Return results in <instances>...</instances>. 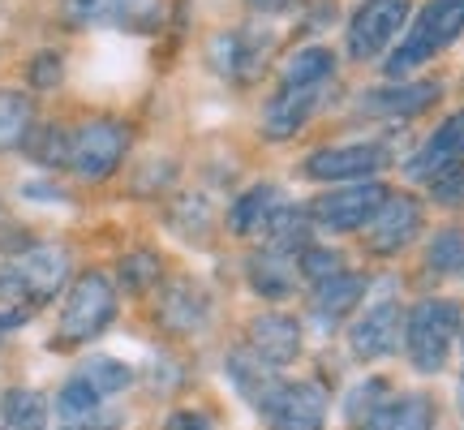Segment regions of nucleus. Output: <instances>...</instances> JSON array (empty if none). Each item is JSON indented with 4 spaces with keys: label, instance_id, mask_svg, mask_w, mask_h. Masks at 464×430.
Here are the masks:
<instances>
[{
    "label": "nucleus",
    "instance_id": "nucleus-37",
    "mask_svg": "<svg viewBox=\"0 0 464 430\" xmlns=\"http://www.w3.org/2000/svg\"><path fill=\"white\" fill-rule=\"evenodd\" d=\"M164 430H216V426H211V417L202 409H177V414H168Z\"/></svg>",
    "mask_w": 464,
    "mask_h": 430
},
{
    "label": "nucleus",
    "instance_id": "nucleus-26",
    "mask_svg": "<svg viewBox=\"0 0 464 430\" xmlns=\"http://www.w3.org/2000/svg\"><path fill=\"white\" fill-rule=\"evenodd\" d=\"M31 130H34V100L26 91L0 86V151L26 147Z\"/></svg>",
    "mask_w": 464,
    "mask_h": 430
},
{
    "label": "nucleus",
    "instance_id": "nucleus-22",
    "mask_svg": "<svg viewBox=\"0 0 464 430\" xmlns=\"http://www.w3.org/2000/svg\"><path fill=\"white\" fill-rule=\"evenodd\" d=\"M365 430H434V400L426 392H392Z\"/></svg>",
    "mask_w": 464,
    "mask_h": 430
},
{
    "label": "nucleus",
    "instance_id": "nucleus-38",
    "mask_svg": "<svg viewBox=\"0 0 464 430\" xmlns=\"http://www.w3.org/2000/svg\"><path fill=\"white\" fill-rule=\"evenodd\" d=\"M22 194H26V199H48V202H65V190H56V185H48V181H26V185H22Z\"/></svg>",
    "mask_w": 464,
    "mask_h": 430
},
{
    "label": "nucleus",
    "instance_id": "nucleus-13",
    "mask_svg": "<svg viewBox=\"0 0 464 430\" xmlns=\"http://www.w3.org/2000/svg\"><path fill=\"white\" fill-rule=\"evenodd\" d=\"M69 14L130 34H155L164 26V0H69Z\"/></svg>",
    "mask_w": 464,
    "mask_h": 430
},
{
    "label": "nucleus",
    "instance_id": "nucleus-18",
    "mask_svg": "<svg viewBox=\"0 0 464 430\" xmlns=\"http://www.w3.org/2000/svg\"><path fill=\"white\" fill-rule=\"evenodd\" d=\"M439 100V83H392L379 91H362L357 95V112L362 116H387V121H404V116L426 112Z\"/></svg>",
    "mask_w": 464,
    "mask_h": 430
},
{
    "label": "nucleus",
    "instance_id": "nucleus-30",
    "mask_svg": "<svg viewBox=\"0 0 464 430\" xmlns=\"http://www.w3.org/2000/svg\"><path fill=\"white\" fill-rule=\"evenodd\" d=\"M464 263V229H443L434 232L430 249H426V271L430 276H451Z\"/></svg>",
    "mask_w": 464,
    "mask_h": 430
},
{
    "label": "nucleus",
    "instance_id": "nucleus-17",
    "mask_svg": "<svg viewBox=\"0 0 464 430\" xmlns=\"http://www.w3.org/2000/svg\"><path fill=\"white\" fill-rule=\"evenodd\" d=\"M246 336H249V348H254L266 366H288L301 357V327L293 315H280V310L254 315Z\"/></svg>",
    "mask_w": 464,
    "mask_h": 430
},
{
    "label": "nucleus",
    "instance_id": "nucleus-39",
    "mask_svg": "<svg viewBox=\"0 0 464 430\" xmlns=\"http://www.w3.org/2000/svg\"><path fill=\"white\" fill-rule=\"evenodd\" d=\"M293 0H249V9L254 14H280V9H288Z\"/></svg>",
    "mask_w": 464,
    "mask_h": 430
},
{
    "label": "nucleus",
    "instance_id": "nucleus-1",
    "mask_svg": "<svg viewBox=\"0 0 464 430\" xmlns=\"http://www.w3.org/2000/svg\"><path fill=\"white\" fill-rule=\"evenodd\" d=\"M464 310L451 298H426L404 315V353L417 375H443L451 348L460 340Z\"/></svg>",
    "mask_w": 464,
    "mask_h": 430
},
{
    "label": "nucleus",
    "instance_id": "nucleus-3",
    "mask_svg": "<svg viewBox=\"0 0 464 430\" xmlns=\"http://www.w3.org/2000/svg\"><path fill=\"white\" fill-rule=\"evenodd\" d=\"M116 318V288L103 271H82L69 288L56 323V345H86Z\"/></svg>",
    "mask_w": 464,
    "mask_h": 430
},
{
    "label": "nucleus",
    "instance_id": "nucleus-2",
    "mask_svg": "<svg viewBox=\"0 0 464 430\" xmlns=\"http://www.w3.org/2000/svg\"><path fill=\"white\" fill-rule=\"evenodd\" d=\"M464 34V0H430L421 14L413 17V26L404 31L400 48L387 56V78L404 83L413 69H421L430 56H439L443 48H451Z\"/></svg>",
    "mask_w": 464,
    "mask_h": 430
},
{
    "label": "nucleus",
    "instance_id": "nucleus-19",
    "mask_svg": "<svg viewBox=\"0 0 464 430\" xmlns=\"http://www.w3.org/2000/svg\"><path fill=\"white\" fill-rule=\"evenodd\" d=\"M246 276H249V288H254L258 298H266V301L293 298V293H297V280H301L297 254H284V249H271V246L254 249L246 263Z\"/></svg>",
    "mask_w": 464,
    "mask_h": 430
},
{
    "label": "nucleus",
    "instance_id": "nucleus-14",
    "mask_svg": "<svg viewBox=\"0 0 464 430\" xmlns=\"http://www.w3.org/2000/svg\"><path fill=\"white\" fill-rule=\"evenodd\" d=\"M327 86H284L276 100H266L263 108V133L271 138V142H284V138H293V133L310 121V116L323 108V100H327Z\"/></svg>",
    "mask_w": 464,
    "mask_h": 430
},
{
    "label": "nucleus",
    "instance_id": "nucleus-34",
    "mask_svg": "<svg viewBox=\"0 0 464 430\" xmlns=\"http://www.w3.org/2000/svg\"><path fill=\"white\" fill-rule=\"evenodd\" d=\"M26 151H31L39 164H65L69 160V133L61 130V125H48V130H31V138H26Z\"/></svg>",
    "mask_w": 464,
    "mask_h": 430
},
{
    "label": "nucleus",
    "instance_id": "nucleus-41",
    "mask_svg": "<svg viewBox=\"0 0 464 430\" xmlns=\"http://www.w3.org/2000/svg\"><path fill=\"white\" fill-rule=\"evenodd\" d=\"M460 276H464V263H460Z\"/></svg>",
    "mask_w": 464,
    "mask_h": 430
},
{
    "label": "nucleus",
    "instance_id": "nucleus-31",
    "mask_svg": "<svg viewBox=\"0 0 464 430\" xmlns=\"http://www.w3.org/2000/svg\"><path fill=\"white\" fill-rule=\"evenodd\" d=\"M100 396H112V392H125L133 383V370L125 362H116V357H91V362L78 370Z\"/></svg>",
    "mask_w": 464,
    "mask_h": 430
},
{
    "label": "nucleus",
    "instance_id": "nucleus-15",
    "mask_svg": "<svg viewBox=\"0 0 464 430\" xmlns=\"http://www.w3.org/2000/svg\"><path fill=\"white\" fill-rule=\"evenodd\" d=\"M155 318L164 323L172 336H189V331L207 327L211 318V298L198 280H168L164 293H160V306H155Z\"/></svg>",
    "mask_w": 464,
    "mask_h": 430
},
{
    "label": "nucleus",
    "instance_id": "nucleus-9",
    "mask_svg": "<svg viewBox=\"0 0 464 430\" xmlns=\"http://www.w3.org/2000/svg\"><path fill=\"white\" fill-rule=\"evenodd\" d=\"M276 48V34L258 31V26H237V31H219L207 48V61L219 78H232V83H249L263 61Z\"/></svg>",
    "mask_w": 464,
    "mask_h": 430
},
{
    "label": "nucleus",
    "instance_id": "nucleus-24",
    "mask_svg": "<svg viewBox=\"0 0 464 430\" xmlns=\"http://www.w3.org/2000/svg\"><path fill=\"white\" fill-rule=\"evenodd\" d=\"M310 224H314V220H310V211H297L293 202H284L280 211L263 224V232H258V237H263V246H271V249L301 254L305 246H314V241H310Z\"/></svg>",
    "mask_w": 464,
    "mask_h": 430
},
{
    "label": "nucleus",
    "instance_id": "nucleus-28",
    "mask_svg": "<svg viewBox=\"0 0 464 430\" xmlns=\"http://www.w3.org/2000/svg\"><path fill=\"white\" fill-rule=\"evenodd\" d=\"M100 400L103 396L82 379V375H73V379L56 392V414H61V422H65V426L86 430L95 417H100Z\"/></svg>",
    "mask_w": 464,
    "mask_h": 430
},
{
    "label": "nucleus",
    "instance_id": "nucleus-33",
    "mask_svg": "<svg viewBox=\"0 0 464 430\" xmlns=\"http://www.w3.org/2000/svg\"><path fill=\"white\" fill-rule=\"evenodd\" d=\"M297 271L305 276V280L323 284V280H332V276H340V271H344V254H340V249H332V246H305L297 254Z\"/></svg>",
    "mask_w": 464,
    "mask_h": 430
},
{
    "label": "nucleus",
    "instance_id": "nucleus-36",
    "mask_svg": "<svg viewBox=\"0 0 464 430\" xmlns=\"http://www.w3.org/2000/svg\"><path fill=\"white\" fill-rule=\"evenodd\" d=\"M26 73H31V86H39V91H52V86H61V78H65V61H61L56 52H39Z\"/></svg>",
    "mask_w": 464,
    "mask_h": 430
},
{
    "label": "nucleus",
    "instance_id": "nucleus-21",
    "mask_svg": "<svg viewBox=\"0 0 464 430\" xmlns=\"http://www.w3.org/2000/svg\"><path fill=\"white\" fill-rule=\"evenodd\" d=\"M224 370H228V383L241 392V396L254 405V414H263V405L276 392H280V375H276V366H266L254 348H232L228 353V362H224Z\"/></svg>",
    "mask_w": 464,
    "mask_h": 430
},
{
    "label": "nucleus",
    "instance_id": "nucleus-29",
    "mask_svg": "<svg viewBox=\"0 0 464 430\" xmlns=\"http://www.w3.org/2000/svg\"><path fill=\"white\" fill-rule=\"evenodd\" d=\"M387 400H392V383L379 379V375H374V379H362L344 396V422L353 430H365L370 422H374V414H379L382 405H387Z\"/></svg>",
    "mask_w": 464,
    "mask_h": 430
},
{
    "label": "nucleus",
    "instance_id": "nucleus-5",
    "mask_svg": "<svg viewBox=\"0 0 464 430\" xmlns=\"http://www.w3.org/2000/svg\"><path fill=\"white\" fill-rule=\"evenodd\" d=\"M130 147V125L112 121V116H95L69 133V172H78L82 181H103L112 177L116 164L125 160Z\"/></svg>",
    "mask_w": 464,
    "mask_h": 430
},
{
    "label": "nucleus",
    "instance_id": "nucleus-27",
    "mask_svg": "<svg viewBox=\"0 0 464 430\" xmlns=\"http://www.w3.org/2000/svg\"><path fill=\"white\" fill-rule=\"evenodd\" d=\"M0 426L5 430H48V400L34 387H9L0 396Z\"/></svg>",
    "mask_w": 464,
    "mask_h": 430
},
{
    "label": "nucleus",
    "instance_id": "nucleus-25",
    "mask_svg": "<svg viewBox=\"0 0 464 430\" xmlns=\"http://www.w3.org/2000/svg\"><path fill=\"white\" fill-rule=\"evenodd\" d=\"M284 86H323L335 78V52L323 48V44H310V48H297L288 61L280 65Z\"/></svg>",
    "mask_w": 464,
    "mask_h": 430
},
{
    "label": "nucleus",
    "instance_id": "nucleus-40",
    "mask_svg": "<svg viewBox=\"0 0 464 430\" xmlns=\"http://www.w3.org/2000/svg\"><path fill=\"white\" fill-rule=\"evenodd\" d=\"M460 348H464V323H460Z\"/></svg>",
    "mask_w": 464,
    "mask_h": 430
},
{
    "label": "nucleus",
    "instance_id": "nucleus-20",
    "mask_svg": "<svg viewBox=\"0 0 464 430\" xmlns=\"http://www.w3.org/2000/svg\"><path fill=\"white\" fill-rule=\"evenodd\" d=\"M365 288H370V280H365L362 271H340V276H332V280L314 284V298H310V315H314V323L318 327L344 323V318L362 306Z\"/></svg>",
    "mask_w": 464,
    "mask_h": 430
},
{
    "label": "nucleus",
    "instance_id": "nucleus-11",
    "mask_svg": "<svg viewBox=\"0 0 464 430\" xmlns=\"http://www.w3.org/2000/svg\"><path fill=\"white\" fill-rule=\"evenodd\" d=\"M258 417L271 430H323V422H327V392L310 379L280 383V392L266 400Z\"/></svg>",
    "mask_w": 464,
    "mask_h": 430
},
{
    "label": "nucleus",
    "instance_id": "nucleus-7",
    "mask_svg": "<svg viewBox=\"0 0 464 430\" xmlns=\"http://www.w3.org/2000/svg\"><path fill=\"white\" fill-rule=\"evenodd\" d=\"M392 164V151L382 142H344V147H323L305 155V177L327 185H353V181H374V172Z\"/></svg>",
    "mask_w": 464,
    "mask_h": 430
},
{
    "label": "nucleus",
    "instance_id": "nucleus-35",
    "mask_svg": "<svg viewBox=\"0 0 464 430\" xmlns=\"http://www.w3.org/2000/svg\"><path fill=\"white\" fill-rule=\"evenodd\" d=\"M430 194H434V202H443V207H460L464 202V164L443 168L430 181Z\"/></svg>",
    "mask_w": 464,
    "mask_h": 430
},
{
    "label": "nucleus",
    "instance_id": "nucleus-4",
    "mask_svg": "<svg viewBox=\"0 0 464 430\" xmlns=\"http://www.w3.org/2000/svg\"><path fill=\"white\" fill-rule=\"evenodd\" d=\"M69 280V254L61 246H31L0 271V298L22 306H44Z\"/></svg>",
    "mask_w": 464,
    "mask_h": 430
},
{
    "label": "nucleus",
    "instance_id": "nucleus-6",
    "mask_svg": "<svg viewBox=\"0 0 464 430\" xmlns=\"http://www.w3.org/2000/svg\"><path fill=\"white\" fill-rule=\"evenodd\" d=\"M387 185L382 181H353V185H335L327 194H318L305 211L314 224L332 232H357V229H370V220L379 215V207L387 202Z\"/></svg>",
    "mask_w": 464,
    "mask_h": 430
},
{
    "label": "nucleus",
    "instance_id": "nucleus-10",
    "mask_svg": "<svg viewBox=\"0 0 464 430\" xmlns=\"http://www.w3.org/2000/svg\"><path fill=\"white\" fill-rule=\"evenodd\" d=\"M404 340V310L396 298H379L374 306H365V315L348 331V353L357 362H379L392 357Z\"/></svg>",
    "mask_w": 464,
    "mask_h": 430
},
{
    "label": "nucleus",
    "instance_id": "nucleus-23",
    "mask_svg": "<svg viewBox=\"0 0 464 430\" xmlns=\"http://www.w3.org/2000/svg\"><path fill=\"white\" fill-rule=\"evenodd\" d=\"M280 207H284V194L276 185H254V190H246V194L228 207V229L237 232V237H258L263 224L280 211Z\"/></svg>",
    "mask_w": 464,
    "mask_h": 430
},
{
    "label": "nucleus",
    "instance_id": "nucleus-16",
    "mask_svg": "<svg viewBox=\"0 0 464 430\" xmlns=\"http://www.w3.org/2000/svg\"><path fill=\"white\" fill-rule=\"evenodd\" d=\"M451 164H464V108L460 112H451L439 130L426 138V147L417 151L413 160L404 164V172L413 177V181H426L430 185L443 168H451Z\"/></svg>",
    "mask_w": 464,
    "mask_h": 430
},
{
    "label": "nucleus",
    "instance_id": "nucleus-8",
    "mask_svg": "<svg viewBox=\"0 0 464 430\" xmlns=\"http://www.w3.org/2000/svg\"><path fill=\"white\" fill-rule=\"evenodd\" d=\"M413 5L409 0H365L348 22V56L353 61H374L396 44V34L409 26Z\"/></svg>",
    "mask_w": 464,
    "mask_h": 430
},
{
    "label": "nucleus",
    "instance_id": "nucleus-32",
    "mask_svg": "<svg viewBox=\"0 0 464 430\" xmlns=\"http://www.w3.org/2000/svg\"><path fill=\"white\" fill-rule=\"evenodd\" d=\"M121 284L130 288V293H147L150 284H160V254H150V249H133L121 259Z\"/></svg>",
    "mask_w": 464,
    "mask_h": 430
},
{
    "label": "nucleus",
    "instance_id": "nucleus-12",
    "mask_svg": "<svg viewBox=\"0 0 464 430\" xmlns=\"http://www.w3.org/2000/svg\"><path fill=\"white\" fill-rule=\"evenodd\" d=\"M417 232H421V202L413 194H387V202L365 229V249L379 259H392L404 246H413Z\"/></svg>",
    "mask_w": 464,
    "mask_h": 430
}]
</instances>
